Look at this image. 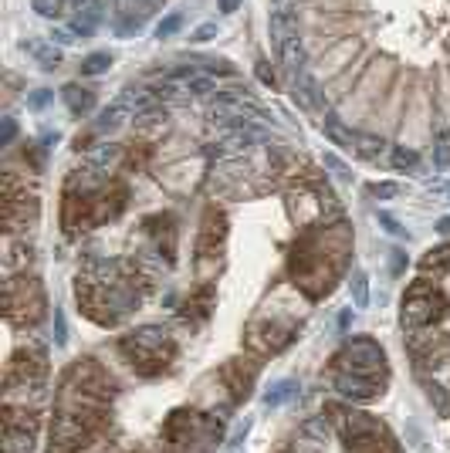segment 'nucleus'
Segmentation results:
<instances>
[{
    "mask_svg": "<svg viewBox=\"0 0 450 453\" xmlns=\"http://www.w3.org/2000/svg\"><path fill=\"white\" fill-rule=\"evenodd\" d=\"M237 4H241V0H220V11H224V14H234Z\"/></svg>",
    "mask_w": 450,
    "mask_h": 453,
    "instance_id": "nucleus-27",
    "label": "nucleus"
},
{
    "mask_svg": "<svg viewBox=\"0 0 450 453\" xmlns=\"http://www.w3.org/2000/svg\"><path fill=\"white\" fill-rule=\"evenodd\" d=\"M92 0H65V11H71V14H78V11H85Z\"/></svg>",
    "mask_w": 450,
    "mask_h": 453,
    "instance_id": "nucleus-23",
    "label": "nucleus"
},
{
    "mask_svg": "<svg viewBox=\"0 0 450 453\" xmlns=\"http://www.w3.org/2000/svg\"><path fill=\"white\" fill-rule=\"evenodd\" d=\"M153 95H156V99H173V95H176V85H173V82L156 85V88H153Z\"/></svg>",
    "mask_w": 450,
    "mask_h": 453,
    "instance_id": "nucleus-22",
    "label": "nucleus"
},
{
    "mask_svg": "<svg viewBox=\"0 0 450 453\" xmlns=\"http://www.w3.org/2000/svg\"><path fill=\"white\" fill-rule=\"evenodd\" d=\"M14 135H18V122H14V118H4V135H0V146H11V142H14Z\"/></svg>",
    "mask_w": 450,
    "mask_h": 453,
    "instance_id": "nucleus-20",
    "label": "nucleus"
},
{
    "mask_svg": "<svg viewBox=\"0 0 450 453\" xmlns=\"http://www.w3.org/2000/svg\"><path fill=\"white\" fill-rule=\"evenodd\" d=\"M48 101H51V92H48V88H37L35 95L27 99V105H31V108H44Z\"/></svg>",
    "mask_w": 450,
    "mask_h": 453,
    "instance_id": "nucleus-21",
    "label": "nucleus"
},
{
    "mask_svg": "<svg viewBox=\"0 0 450 453\" xmlns=\"http://www.w3.org/2000/svg\"><path fill=\"white\" fill-rule=\"evenodd\" d=\"M277 54H281V61H285V68L292 71V75H298L301 71V61H305V48H301V37L298 34H292L281 48H277Z\"/></svg>",
    "mask_w": 450,
    "mask_h": 453,
    "instance_id": "nucleus-4",
    "label": "nucleus"
},
{
    "mask_svg": "<svg viewBox=\"0 0 450 453\" xmlns=\"http://www.w3.org/2000/svg\"><path fill=\"white\" fill-rule=\"evenodd\" d=\"M380 223H382V230H386V234H393V237H406V230L399 227V220L393 217V213H386V210H380Z\"/></svg>",
    "mask_w": 450,
    "mask_h": 453,
    "instance_id": "nucleus-16",
    "label": "nucleus"
},
{
    "mask_svg": "<svg viewBox=\"0 0 450 453\" xmlns=\"http://www.w3.org/2000/svg\"><path fill=\"white\" fill-rule=\"evenodd\" d=\"M369 193L373 197H382V200H389V197H396L399 186L396 183H369Z\"/></svg>",
    "mask_w": 450,
    "mask_h": 453,
    "instance_id": "nucleus-18",
    "label": "nucleus"
},
{
    "mask_svg": "<svg viewBox=\"0 0 450 453\" xmlns=\"http://www.w3.org/2000/svg\"><path fill=\"white\" fill-rule=\"evenodd\" d=\"M61 99H65V105H68L75 116H88V112L95 108V95L85 92L82 85H65V88H61Z\"/></svg>",
    "mask_w": 450,
    "mask_h": 453,
    "instance_id": "nucleus-2",
    "label": "nucleus"
},
{
    "mask_svg": "<svg viewBox=\"0 0 450 453\" xmlns=\"http://www.w3.org/2000/svg\"><path fill=\"white\" fill-rule=\"evenodd\" d=\"M183 88H187L190 95H213V92H217V82H213L210 75H200V71H196V75H190V78L183 82Z\"/></svg>",
    "mask_w": 450,
    "mask_h": 453,
    "instance_id": "nucleus-7",
    "label": "nucleus"
},
{
    "mask_svg": "<svg viewBox=\"0 0 450 453\" xmlns=\"http://www.w3.org/2000/svg\"><path fill=\"white\" fill-rule=\"evenodd\" d=\"M433 163H437L440 169L450 166V132L437 135V142H433Z\"/></svg>",
    "mask_w": 450,
    "mask_h": 453,
    "instance_id": "nucleus-11",
    "label": "nucleus"
},
{
    "mask_svg": "<svg viewBox=\"0 0 450 453\" xmlns=\"http://www.w3.org/2000/svg\"><path fill=\"white\" fill-rule=\"evenodd\" d=\"M125 116H129V108H125V105H119V101H112L102 116H99V122H95V132H115Z\"/></svg>",
    "mask_w": 450,
    "mask_h": 453,
    "instance_id": "nucleus-5",
    "label": "nucleus"
},
{
    "mask_svg": "<svg viewBox=\"0 0 450 453\" xmlns=\"http://www.w3.org/2000/svg\"><path fill=\"white\" fill-rule=\"evenodd\" d=\"M108 68H112V54H108V51H92L85 61L78 65V71H82L85 78H95V75H105Z\"/></svg>",
    "mask_w": 450,
    "mask_h": 453,
    "instance_id": "nucleus-6",
    "label": "nucleus"
},
{
    "mask_svg": "<svg viewBox=\"0 0 450 453\" xmlns=\"http://www.w3.org/2000/svg\"><path fill=\"white\" fill-rule=\"evenodd\" d=\"M292 34H298V17H294V11H271V37H275L277 48H281Z\"/></svg>",
    "mask_w": 450,
    "mask_h": 453,
    "instance_id": "nucleus-3",
    "label": "nucleus"
},
{
    "mask_svg": "<svg viewBox=\"0 0 450 453\" xmlns=\"http://www.w3.org/2000/svg\"><path fill=\"white\" fill-rule=\"evenodd\" d=\"M136 4H139V7H146V11H149V7H156L159 0H136Z\"/></svg>",
    "mask_w": 450,
    "mask_h": 453,
    "instance_id": "nucleus-29",
    "label": "nucleus"
},
{
    "mask_svg": "<svg viewBox=\"0 0 450 453\" xmlns=\"http://www.w3.org/2000/svg\"><path fill=\"white\" fill-rule=\"evenodd\" d=\"M51 41L58 44V48H68V44H75V31H71V27H54Z\"/></svg>",
    "mask_w": 450,
    "mask_h": 453,
    "instance_id": "nucleus-19",
    "label": "nucleus"
},
{
    "mask_svg": "<svg viewBox=\"0 0 450 453\" xmlns=\"http://www.w3.org/2000/svg\"><path fill=\"white\" fill-rule=\"evenodd\" d=\"M20 51L31 54L44 71H54V68L61 65V48H58L54 41H44V37H27V41H20Z\"/></svg>",
    "mask_w": 450,
    "mask_h": 453,
    "instance_id": "nucleus-1",
    "label": "nucleus"
},
{
    "mask_svg": "<svg viewBox=\"0 0 450 453\" xmlns=\"http://www.w3.org/2000/svg\"><path fill=\"white\" fill-rule=\"evenodd\" d=\"M180 27H183V17H180V14H166L156 24V37H159V41H163V37H173Z\"/></svg>",
    "mask_w": 450,
    "mask_h": 453,
    "instance_id": "nucleus-13",
    "label": "nucleus"
},
{
    "mask_svg": "<svg viewBox=\"0 0 450 453\" xmlns=\"http://www.w3.org/2000/svg\"><path fill=\"white\" fill-rule=\"evenodd\" d=\"M220 34V27H217V20H207V24H200L196 31L190 34V41H196V44H204V41H210V37H217Z\"/></svg>",
    "mask_w": 450,
    "mask_h": 453,
    "instance_id": "nucleus-14",
    "label": "nucleus"
},
{
    "mask_svg": "<svg viewBox=\"0 0 450 453\" xmlns=\"http://www.w3.org/2000/svg\"><path fill=\"white\" fill-rule=\"evenodd\" d=\"M294 383L292 379H281V383H275V386H271V392H268V396H264V403L268 406H281V403H288V399H292L294 396Z\"/></svg>",
    "mask_w": 450,
    "mask_h": 453,
    "instance_id": "nucleus-8",
    "label": "nucleus"
},
{
    "mask_svg": "<svg viewBox=\"0 0 450 453\" xmlns=\"http://www.w3.org/2000/svg\"><path fill=\"white\" fill-rule=\"evenodd\" d=\"M349 287H352V302H356V308H365V304H369V278H365V271H356Z\"/></svg>",
    "mask_w": 450,
    "mask_h": 453,
    "instance_id": "nucleus-9",
    "label": "nucleus"
},
{
    "mask_svg": "<svg viewBox=\"0 0 450 453\" xmlns=\"http://www.w3.org/2000/svg\"><path fill=\"white\" fill-rule=\"evenodd\" d=\"M393 166H396V169H416V166H420V156H416L413 149H403V146H396V149H393Z\"/></svg>",
    "mask_w": 450,
    "mask_h": 453,
    "instance_id": "nucleus-12",
    "label": "nucleus"
},
{
    "mask_svg": "<svg viewBox=\"0 0 450 453\" xmlns=\"http://www.w3.org/2000/svg\"><path fill=\"white\" fill-rule=\"evenodd\" d=\"M35 11L41 17H54L65 11V0H35Z\"/></svg>",
    "mask_w": 450,
    "mask_h": 453,
    "instance_id": "nucleus-15",
    "label": "nucleus"
},
{
    "mask_svg": "<svg viewBox=\"0 0 450 453\" xmlns=\"http://www.w3.org/2000/svg\"><path fill=\"white\" fill-rule=\"evenodd\" d=\"M258 75H261V82L275 85V75H271V71H268V68H264V61H261V65H258Z\"/></svg>",
    "mask_w": 450,
    "mask_h": 453,
    "instance_id": "nucleus-26",
    "label": "nucleus"
},
{
    "mask_svg": "<svg viewBox=\"0 0 450 453\" xmlns=\"http://www.w3.org/2000/svg\"><path fill=\"white\" fill-rule=\"evenodd\" d=\"M325 132H329V139L335 142V146H342V149H356V146H352V142H356V139H352V132H346V129H342V125H339L332 116L325 118Z\"/></svg>",
    "mask_w": 450,
    "mask_h": 453,
    "instance_id": "nucleus-10",
    "label": "nucleus"
},
{
    "mask_svg": "<svg viewBox=\"0 0 450 453\" xmlns=\"http://www.w3.org/2000/svg\"><path fill=\"white\" fill-rule=\"evenodd\" d=\"M325 166H332L335 173H342V176H346V166H342V163H339V159H335L332 152H325Z\"/></svg>",
    "mask_w": 450,
    "mask_h": 453,
    "instance_id": "nucleus-25",
    "label": "nucleus"
},
{
    "mask_svg": "<svg viewBox=\"0 0 450 453\" xmlns=\"http://www.w3.org/2000/svg\"><path fill=\"white\" fill-rule=\"evenodd\" d=\"M54 342H58V345L68 342V325H65V311H61V308L54 311Z\"/></svg>",
    "mask_w": 450,
    "mask_h": 453,
    "instance_id": "nucleus-17",
    "label": "nucleus"
},
{
    "mask_svg": "<svg viewBox=\"0 0 450 453\" xmlns=\"http://www.w3.org/2000/svg\"><path fill=\"white\" fill-rule=\"evenodd\" d=\"M403 268H406V254H403V251H393V274H399Z\"/></svg>",
    "mask_w": 450,
    "mask_h": 453,
    "instance_id": "nucleus-24",
    "label": "nucleus"
},
{
    "mask_svg": "<svg viewBox=\"0 0 450 453\" xmlns=\"http://www.w3.org/2000/svg\"><path fill=\"white\" fill-rule=\"evenodd\" d=\"M437 230H440V234H450V217L437 220Z\"/></svg>",
    "mask_w": 450,
    "mask_h": 453,
    "instance_id": "nucleus-28",
    "label": "nucleus"
}]
</instances>
